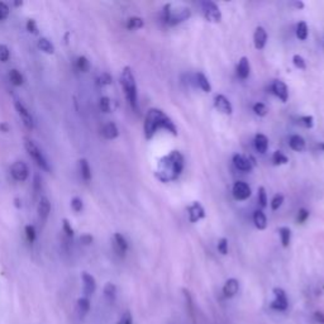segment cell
<instances>
[{"instance_id": "6da1fadb", "label": "cell", "mask_w": 324, "mask_h": 324, "mask_svg": "<svg viewBox=\"0 0 324 324\" xmlns=\"http://www.w3.org/2000/svg\"><path fill=\"white\" fill-rule=\"evenodd\" d=\"M184 170V157L179 151H171L158 161L155 176L161 182H170L179 179Z\"/></svg>"}, {"instance_id": "7a4b0ae2", "label": "cell", "mask_w": 324, "mask_h": 324, "mask_svg": "<svg viewBox=\"0 0 324 324\" xmlns=\"http://www.w3.org/2000/svg\"><path fill=\"white\" fill-rule=\"evenodd\" d=\"M143 128H145V136L147 140H151L156 134V132L160 131V129H165V131L170 132L172 136H177V129L174 122L162 110L157 109V108H152V109L148 110Z\"/></svg>"}, {"instance_id": "3957f363", "label": "cell", "mask_w": 324, "mask_h": 324, "mask_svg": "<svg viewBox=\"0 0 324 324\" xmlns=\"http://www.w3.org/2000/svg\"><path fill=\"white\" fill-rule=\"evenodd\" d=\"M191 17V11L188 7L184 6H175V4H166L164 7V13L162 18L164 22L169 26H176L182 23V22L188 21Z\"/></svg>"}, {"instance_id": "277c9868", "label": "cell", "mask_w": 324, "mask_h": 324, "mask_svg": "<svg viewBox=\"0 0 324 324\" xmlns=\"http://www.w3.org/2000/svg\"><path fill=\"white\" fill-rule=\"evenodd\" d=\"M121 84L122 86H123L124 94H126V98L127 100H128L129 105L132 107V109L137 110L138 109V102H137V85L131 67L127 66L123 69L121 76Z\"/></svg>"}, {"instance_id": "5b68a950", "label": "cell", "mask_w": 324, "mask_h": 324, "mask_svg": "<svg viewBox=\"0 0 324 324\" xmlns=\"http://www.w3.org/2000/svg\"><path fill=\"white\" fill-rule=\"evenodd\" d=\"M25 146L28 155L33 158V161H35L36 164H37L41 169L45 170V171H50L49 162H47L46 157L43 156V153L41 152L40 148L36 146V143L33 142L32 140H30V138H25Z\"/></svg>"}, {"instance_id": "8992f818", "label": "cell", "mask_w": 324, "mask_h": 324, "mask_svg": "<svg viewBox=\"0 0 324 324\" xmlns=\"http://www.w3.org/2000/svg\"><path fill=\"white\" fill-rule=\"evenodd\" d=\"M201 12H203L204 17L208 22L210 23H219L222 21V13H220V9L214 2H203L201 3Z\"/></svg>"}, {"instance_id": "52a82bcc", "label": "cell", "mask_w": 324, "mask_h": 324, "mask_svg": "<svg viewBox=\"0 0 324 324\" xmlns=\"http://www.w3.org/2000/svg\"><path fill=\"white\" fill-rule=\"evenodd\" d=\"M273 295H275V299L271 303V308L279 311L286 310L287 306H289L286 292L282 289H280V287H276V289H273Z\"/></svg>"}, {"instance_id": "ba28073f", "label": "cell", "mask_w": 324, "mask_h": 324, "mask_svg": "<svg viewBox=\"0 0 324 324\" xmlns=\"http://www.w3.org/2000/svg\"><path fill=\"white\" fill-rule=\"evenodd\" d=\"M12 176L14 177V180L17 181H26L28 179V175H30V170H28L27 165L22 161H17L12 165L11 169Z\"/></svg>"}, {"instance_id": "9c48e42d", "label": "cell", "mask_w": 324, "mask_h": 324, "mask_svg": "<svg viewBox=\"0 0 324 324\" xmlns=\"http://www.w3.org/2000/svg\"><path fill=\"white\" fill-rule=\"evenodd\" d=\"M14 105H16L17 112H18L19 117H21L22 121H23V124L26 126V128L30 129V131L35 128V122H33V118H32V115H31L30 110H28L25 105L22 104L21 102H18V100H16Z\"/></svg>"}, {"instance_id": "30bf717a", "label": "cell", "mask_w": 324, "mask_h": 324, "mask_svg": "<svg viewBox=\"0 0 324 324\" xmlns=\"http://www.w3.org/2000/svg\"><path fill=\"white\" fill-rule=\"evenodd\" d=\"M233 196L236 200H247L251 196V188L244 181H237L233 185Z\"/></svg>"}, {"instance_id": "8fae6325", "label": "cell", "mask_w": 324, "mask_h": 324, "mask_svg": "<svg viewBox=\"0 0 324 324\" xmlns=\"http://www.w3.org/2000/svg\"><path fill=\"white\" fill-rule=\"evenodd\" d=\"M188 214L190 223H196L200 219H203V218H205V210H204L203 205L199 201H194L188 208Z\"/></svg>"}, {"instance_id": "7c38bea8", "label": "cell", "mask_w": 324, "mask_h": 324, "mask_svg": "<svg viewBox=\"0 0 324 324\" xmlns=\"http://www.w3.org/2000/svg\"><path fill=\"white\" fill-rule=\"evenodd\" d=\"M214 107L217 108L218 112L223 113V114L230 115L233 113V107H232L230 102L222 94L217 95V97L214 98Z\"/></svg>"}, {"instance_id": "4fadbf2b", "label": "cell", "mask_w": 324, "mask_h": 324, "mask_svg": "<svg viewBox=\"0 0 324 324\" xmlns=\"http://www.w3.org/2000/svg\"><path fill=\"white\" fill-rule=\"evenodd\" d=\"M271 90H272L273 94L279 98L281 102H286L287 98H289V90H287V86L284 81L281 80H275L272 83V86H271Z\"/></svg>"}, {"instance_id": "5bb4252c", "label": "cell", "mask_w": 324, "mask_h": 324, "mask_svg": "<svg viewBox=\"0 0 324 324\" xmlns=\"http://www.w3.org/2000/svg\"><path fill=\"white\" fill-rule=\"evenodd\" d=\"M113 246H114L115 252L121 256V257H124L128 251V242L127 239L122 236L121 233H115L114 237H113Z\"/></svg>"}, {"instance_id": "9a60e30c", "label": "cell", "mask_w": 324, "mask_h": 324, "mask_svg": "<svg viewBox=\"0 0 324 324\" xmlns=\"http://www.w3.org/2000/svg\"><path fill=\"white\" fill-rule=\"evenodd\" d=\"M266 42H267V33H266L265 28L257 27L256 28V31H254V35H253L254 47H256L257 50H262L266 46Z\"/></svg>"}, {"instance_id": "2e32d148", "label": "cell", "mask_w": 324, "mask_h": 324, "mask_svg": "<svg viewBox=\"0 0 324 324\" xmlns=\"http://www.w3.org/2000/svg\"><path fill=\"white\" fill-rule=\"evenodd\" d=\"M239 290V282L237 279H228L225 281L224 286H223V294L225 297H233L234 295L238 292Z\"/></svg>"}, {"instance_id": "e0dca14e", "label": "cell", "mask_w": 324, "mask_h": 324, "mask_svg": "<svg viewBox=\"0 0 324 324\" xmlns=\"http://www.w3.org/2000/svg\"><path fill=\"white\" fill-rule=\"evenodd\" d=\"M81 279H83L84 290H85L86 295L94 294L95 290H97V281H95L94 276H91L90 273L88 272H83Z\"/></svg>"}, {"instance_id": "ac0fdd59", "label": "cell", "mask_w": 324, "mask_h": 324, "mask_svg": "<svg viewBox=\"0 0 324 324\" xmlns=\"http://www.w3.org/2000/svg\"><path fill=\"white\" fill-rule=\"evenodd\" d=\"M50 212H51V204H50V200L47 198H42L37 206V213L40 219L45 222V220L49 218Z\"/></svg>"}, {"instance_id": "d6986e66", "label": "cell", "mask_w": 324, "mask_h": 324, "mask_svg": "<svg viewBox=\"0 0 324 324\" xmlns=\"http://www.w3.org/2000/svg\"><path fill=\"white\" fill-rule=\"evenodd\" d=\"M233 164L241 171H251L252 170V162L249 161V158L244 157L242 155H234L233 156Z\"/></svg>"}, {"instance_id": "ffe728a7", "label": "cell", "mask_w": 324, "mask_h": 324, "mask_svg": "<svg viewBox=\"0 0 324 324\" xmlns=\"http://www.w3.org/2000/svg\"><path fill=\"white\" fill-rule=\"evenodd\" d=\"M249 71H251V66H249V61L247 57H242L237 66V75L242 80H246L249 76Z\"/></svg>"}, {"instance_id": "44dd1931", "label": "cell", "mask_w": 324, "mask_h": 324, "mask_svg": "<svg viewBox=\"0 0 324 324\" xmlns=\"http://www.w3.org/2000/svg\"><path fill=\"white\" fill-rule=\"evenodd\" d=\"M289 145L290 148L296 151V152H301V151L305 150V141H304L303 137L299 136V134H294V136L290 137Z\"/></svg>"}, {"instance_id": "7402d4cb", "label": "cell", "mask_w": 324, "mask_h": 324, "mask_svg": "<svg viewBox=\"0 0 324 324\" xmlns=\"http://www.w3.org/2000/svg\"><path fill=\"white\" fill-rule=\"evenodd\" d=\"M254 148L258 153H265L268 148V138L265 134H256L254 137Z\"/></svg>"}, {"instance_id": "603a6c76", "label": "cell", "mask_w": 324, "mask_h": 324, "mask_svg": "<svg viewBox=\"0 0 324 324\" xmlns=\"http://www.w3.org/2000/svg\"><path fill=\"white\" fill-rule=\"evenodd\" d=\"M119 134V131H118V127H117V124L113 123V122H109V123H107L104 126V128H103V136L107 138V140H114V138H117Z\"/></svg>"}, {"instance_id": "cb8c5ba5", "label": "cell", "mask_w": 324, "mask_h": 324, "mask_svg": "<svg viewBox=\"0 0 324 324\" xmlns=\"http://www.w3.org/2000/svg\"><path fill=\"white\" fill-rule=\"evenodd\" d=\"M253 223L257 229H266V227H267V219H266V215L262 210H256L253 213Z\"/></svg>"}, {"instance_id": "d4e9b609", "label": "cell", "mask_w": 324, "mask_h": 324, "mask_svg": "<svg viewBox=\"0 0 324 324\" xmlns=\"http://www.w3.org/2000/svg\"><path fill=\"white\" fill-rule=\"evenodd\" d=\"M104 296L108 301L113 303V301L115 300V297H117V286H115L114 284H112V282H108V284H105Z\"/></svg>"}, {"instance_id": "484cf974", "label": "cell", "mask_w": 324, "mask_h": 324, "mask_svg": "<svg viewBox=\"0 0 324 324\" xmlns=\"http://www.w3.org/2000/svg\"><path fill=\"white\" fill-rule=\"evenodd\" d=\"M90 300L88 297H80L78 300V310L80 316H85L90 311Z\"/></svg>"}, {"instance_id": "4316f807", "label": "cell", "mask_w": 324, "mask_h": 324, "mask_svg": "<svg viewBox=\"0 0 324 324\" xmlns=\"http://www.w3.org/2000/svg\"><path fill=\"white\" fill-rule=\"evenodd\" d=\"M80 174L81 177H83L85 181H90L91 180V169L89 166V162L85 160V158H81L80 160Z\"/></svg>"}, {"instance_id": "83f0119b", "label": "cell", "mask_w": 324, "mask_h": 324, "mask_svg": "<svg viewBox=\"0 0 324 324\" xmlns=\"http://www.w3.org/2000/svg\"><path fill=\"white\" fill-rule=\"evenodd\" d=\"M196 81H198L199 88H200L204 93H210V91H212V86H210V83L208 81V78H206L204 74L199 73L198 75H196Z\"/></svg>"}, {"instance_id": "f1b7e54d", "label": "cell", "mask_w": 324, "mask_h": 324, "mask_svg": "<svg viewBox=\"0 0 324 324\" xmlns=\"http://www.w3.org/2000/svg\"><path fill=\"white\" fill-rule=\"evenodd\" d=\"M279 234H280V239H281L282 247L286 248V247L290 244V241H291V230H290L287 227H281L279 229Z\"/></svg>"}, {"instance_id": "f546056e", "label": "cell", "mask_w": 324, "mask_h": 324, "mask_svg": "<svg viewBox=\"0 0 324 324\" xmlns=\"http://www.w3.org/2000/svg\"><path fill=\"white\" fill-rule=\"evenodd\" d=\"M308 33L309 30L305 22H299L296 26V37L300 41H305L308 38Z\"/></svg>"}, {"instance_id": "4dcf8cb0", "label": "cell", "mask_w": 324, "mask_h": 324, "mask_svg": "<svg viewBox=\"0 0 324 324\" xmlns=\"http://www.w3.org/2000/svg\"><path fill=\"white\" fill-rule=\"evenodd\" d=\"M38 49L45 52V54H54L55 52L54 45L47 38H41L38 41Z\"/></svg>"}, {"instance_id": "1f68e13d", "label": "cell", "mask_w": 324, "mask_h": 324, "mask_svg": "<svg viewBox=\"0 0 324 324\" xmlns=\"http://www.w3.org/2000/svg\"><path fill=\"white\" fill-rule=\"evenodd\" d=\"M143 27V19L140 17H132L127 22V28L131 31L134 30H141Z\"/></svg>"}, {"instance_id": "d6a6232c", "label": "cell", "mask_w": 324, "mask_h": 324, "mask_svg": "<svg viewBox=\"0 0 324 324\" xmlns=\"http://www.w3.org/2000/svg\"><path fill=\"white\" fill-rule=\"evenodd\" d=\"M9 80L14 86H21L22 84L25 83V79H23V76L18 70H12L9 73Z\"/></svg>"}, {"instance_id": "836d02e7", "label": "cell", "mask_w": 324, "mask_h": 324, "mask_svg": "<svg viewBox=\"0 0 324 324\" xmlns=\"http://www.w3.org/2000/svg\"><path fill=\"white\" fill-rule=\"evenodd\" d=\"M272 162L275 165H286L289 162V158L281 151H275L272 155Z\"/></svg>"}, {"instance_id": "e575fe53", "label": "cell", "mask_w": 324, "mask_h": 324, "mask_svg": "<svg viewBox=\"0 0 324 324\" xmlns=\"http://www.w3.org/2000/svg\"><path fill=\"white\" fill-rule=\"evenodd\" d=\"M78 69L83 73H88L90 70V62L85 56H80L78 59Z\"/></svg>"}, {"instance_id": "d590c367", "label": "cell", "mask_w": 324, "mask_h": 324, "mask_svg": "<svg viewBox=\"0 0 324 324\" xmlns=\"http://www.w3.org/2000/svg\"><path fill=\"white\" fill-rule=\"evenodd\" d=\"M292 64H294V66L296 67V69H299V70H305L306 69L305 60L300 56V55H294V57H292Z\"/></svg>"}, {"instance_id": "8d00e7d4", "label": "cell", "mask_w": 324, "mask_h": 324, "mask_svg": "<svg viewBox=\"0 0 324 324\" xmlns=\"http://www.w3.org/2000/svg\"><path fill=\"white\" fill-rule=\"evenodd\" d=\"M299 124L303 126L304 128H311L314 126V118L311 115H304V117H300L299 118Z\"/></svg>"}, {"instance_id": "74e56055", "label": "cell", "mask_w": 324, "mask_h": 324, "mask_svg": "<svg viewBox=\"0 0 324 324\" xmlns=\"http://www.w3.org/2000/svg\"><path fill=\"white\" fill-rule=\"evenodd\" d=\"M282 203H284V196L281 194H276L271 200V209L277 210L282 205Z\"/></svg>"}, {"instance_id": "f35d334b", "label": "cell", "mask_w": 324, "mask_h": 324, "mask_svg": "<svg viewBox=\"0 0 324 324\" xmlns=\"http://www.w3.org/2000/svg\"><path fill=\"white\" fill-rule=\"evenodd\" d=\"M184 294H185V297H186V306H188L189 311H190L191 320H195V314H194V304H193V299H191V296H190V292L186 291V290H184Z\"/></svg>"}, {"instance_id": "ab89813d", "label": "cell", "mask_w": 324, "mask_h": 324, "mask_svg": "<svg viewBox=\"0 0 324 324\" xmlns=\"http://www.w3.org/2000/svg\"><path fill=\"white\" fill-rule=\"evenodd\" d=\"M257 198H258V203L262 208H265L267 205V194H266V190L263 186L258 188V193H257Z\"/></svg>"}, {"instance_id": "60d3db41", "label": "cell", "mask_w": 324, "mask_h": 324, "mask_svg": "<svg viewBox=\"0 0 324 324\" xmlns=\"http://www.w3.org/2000/svg\"><path fill=\"white\" fill-rule=\"evenodd\" d=\"M253 112L258 115V117H265L267 114V107L263 103H256L253 105Z\"/></svg>"}, {"instance_id": "b9f144b4", "label": "cell", "mask_w": 324, "mask_h": 324, "mask_svg": "<svg viewBox=\"0 0 324 324\" xmlns=\"http://www.w3.org/2000/svg\"><path fill=\"white\" fill-rule=\"evenodd\" d=\"M71 208H73V210L75 213H80L84 208L83 200H81L80 198H74L73 200H71Z\"/></svg>"}, {"instance_id": "7bdbcfd3", "label": "cell", "mask_w": 324, "mask_h": 324, "mask_svg": "<svg viewBox=\"0 0 324 324\" xmlns=\"http://www.w3.org/2000/svg\"><path fill=\"white\" fill-rule=\"evenodd\" d=\"M26 236L30 243H33L36 241V229L33 225H27L26 227Z\"/></svg>"}, {"instance_id": "ee69618b", "label": "cell", "mask_w": 324, "mask_h": 324, "mask_svg": "<svg viewBox=\"0 0 324 324\" xmlns=\"http://www.w3.org/2000/svg\"><path fill=\"white\" fill-rule=\"evenodd\" d=\"M9 56H11V52L8 47L6 45H0V61L7 62L9 60Z\"/></svg>"}, {"instance_id": "f6af8a7d", "label": "cell", "mask_w": 324, "mask_h": 324, "mask_svg": "<svg viewBox=\"0 0 324 324\" xmlns=\"http://www.w3.org/2000/svg\"><path fill=\"white\" fill-rule=\"evenodd\" d=\"M99 107L100 110L104 113H109L110 112V99L108 97H103L99 102Z\"/></svg>"}, {"instance_id": "bcb514c9", "label": "cell", "mask_w": 324, "mask_h": 324, "mask_svg": "<svg viewBox=\"0 0 324 324\" xmlns=\"http://www.w3.org/2000/svg\"><path fill=\"white\" fill-rule=\"evenodd\" d=\"M112 81H113L112 76H110L108 73L102 74V75L99 76V79H98V83H99V85H102V86L109 85V84H112Z\"/></svg>"}, {"instance_id": "7dc6e473", "label": "cell", "mask_w": 324, "mask_h": 324, "mask_svg": "<svg viewBox=\"0 0 324 324\" xmlns=\"http://www.w3.org/2000/svg\"><path fill=\"white\" fill-rule=\"evenodd\" d=\"M118 324H133V316H132L131 311H124L123 315L119 319Z\"/></svg>"}, {"instance_id": "c3c4849f", "label": "cell", "mask_w": 324, "mask_h": 324, "mask_svg": "<svg viewBox=\"0 0 324 324\" xmlns=\"http://www.w3.org/2000/svg\"><path fill=\"white\" fill-rule=\"evenodd\" d=\"M218 251L222 254L228 253V239L227 238H220L218 242Z\"/></svg>"}, {"instance_id": "681fc988", "label": "cell", "mask_w": 324, "mask_h": 324, "mask_svg": "<svg viewBox=\"0 0 324 324\" xmlns=\"http://www.w3.org/2000/svg\"><path fill=\"white\" fill-rule=\"evenodd\" d=\"M64 224H62V229H64V233H66L67 237H73L74 236V229L71 227L70 222L67 219H64Z\"/></svg>"}, {"instance_id": "f907efd6", "label": "cell", "mask_w": 324, "mask_h": 324, "mask_svg": "<svg viewBox=\"0 0 324 324\" xmlns=\"http://www.w3.org/2000/svg\"><path fill=\"white\" fill-rule=\"evenodd\" d=\"M309 218V212L306 209H304V208H301V209H299V212H297V223H305L306 219Z\"/></svg>"}, {"instance_id": "816d5d0a", "label": "cell", "mask_w": 324, "mask_h": 324, "mask_svg": "<svg viewBox=\"0 0 324 324\" xmlns=\"http://www.w3.org/2000/svg\"><path fill=\"white\" fill-rule=\"evenodd\" d=\"M9 16V7L7 6L6 3L0 2V21H4V19L8 18Z\"/></svg>"}, {"instance_id": "f5cc1de1", "label": "cell", "mask_w": 324, "mask_h": 324, "mask_svg": "<svg viewBox=\"0 0 324 324\" xmlns=\"http://www.w3.org/2000/svg\"><path fill=\"white\" fill-rule=\"evenodd\" d=\"M27 30H28V32L33 33V35H37L38 33L37 25H36V22L33 21V19H30V21L27 22Z\"/></svg>"}, {"instance_id": "db71d44e", "label": "cell", "mask_w": 324, "mask_h": 324, "mask_svg": "<svg viewBox=\"0 0 324 324\" xmlns=\"http://www.w3.org/2000/svg\"><path fill=\"white\" fill-rule=\"evenodd\" d=\"M80 242L83 244H85V246H89V244L93 243V237H91L90 234H83V236L80 237Z\"/></svg>"}, {"instance_id": "11a10c76", "label": "cell", "mask_w": 324, "mask_h": 324, "mask_svg": "<svg viewBox=\"0 0 324 324\" xmlns=\"http://www.w3.org/2000/svg\"><path fill=\"white\" fill-rule=\"evenodd\" d=\"M314 319H315L316 323L319 324H324V313L320 310H316L315 313H314Z\"/></svg>"}, {"instance_id": "9f6ffc18", "label": "cell", "mask_w": 324, "mask_h": 324, "mask_svg": "<svg viewBox=\"0 0 324 324\" xmlns=\"http://www.w3.org/2000/svg\"><path fill=\"white\" fill-rule=\"evenodd\" d=\"M11 127H9L8 123L3 122V123H0V132H3V133H8Z\"/></svg>"}, {"instance_id": "6f0895ef", "label": "cell", "mask_w": 324, "mask_h": 324, "mask_svg": "<svg viewBox=\"0 0 324 324\" xmlns=\"http://www.w3.org/2000/svg\"><path fill=\"white\" fill-rule=\"evenodd\" d=\"M292 6H294L296 9H303L304 8L303 2H294V3H292Z\"/></svg>"}, {"instance_id": "680465c9", "label": "cell", "mask_w": 324, "mask_h": 324, "mask_svg": "<svg viewBox=\"0 0 324 324\" xmlns=\"http://www.w3.org/2000/svg\"><path fill=\"white\" fill-rule=\"evenodd\" d=\"M14 4H16L17 7H19V6H22V4H23V3H22V2H16V3H14Z\"/></svg>"}, {"instance_id": "91938a15", "label": "cell", "mask_w": 324, "mask_h": 324, "mask_svg": "<svg viewBox=\"0 0 324 324\" xmlns=\"http://www.w3.org/2000/svg\"><path fill=\"white\" fill-rule=\"evenodd\" d=\"M16 205H17V208H19V206H21V205H19V199H16Z\"/></svg>"}]
</instances>
